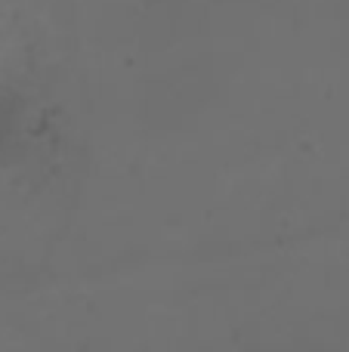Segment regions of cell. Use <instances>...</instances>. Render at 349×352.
I'll list each match as a JSON object with an SVG mask.
<instances>
[]
</instances>
